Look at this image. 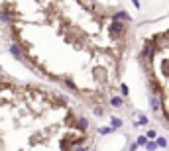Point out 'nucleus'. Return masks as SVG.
Masks as SVG:
<instances>
[{
    "label": "nucleus",
    "instance_id": "2eb2a0df",
    "mask_svg": "<svg viewBox=\"0 0 169 151\" xmlns=\"http://www.w3.org/2000/svg\"><path fill=\"white\" fill-rule=\"evenodd\" d=\"M73 151H89V147H87V145H75V147H73Z\"/></svg>",
    "mask_w": 169,
    "mask_h": 151
},
{
    "label": "nucleus",
    "instance_id": "6e6552de",
    "mask_svg": "<svg viewBox=\"0 0 169 151\" xmlns=\"http://www.w3.org/2000/svg\"><path fill=\"white\" fill-rule=\"evenodd\" d=\"M146 149H148V151H153V149H157L156 139H148V143H146Z\"/></svg>",
    "mask_w": 169,
    "mask_h": 151
},
{
    "label": "nucleus",
    "instance_id": "f3484780",
    "mask_svg": "<svg viewBox=\"0 0 169 151\" xmlns=\"http://www.w3.org/2000/svg\"><path fill=\"white\" fill-rule=\"evenodd\" d=\"M167 151H169V147H167Z\"/></svg>",
    "mask_w": 169,
    "mask_h": 151
},
{
    "label": "nucleus",
    "instance_id": "20e7f679",
    "mask_svg": "<svg viewBox=\"0 0 169 151\" xmlns=\"http://www.w3.org/2000/svg\"><path fill=\"white\" fill-rule=\"evenodd\" d=\"M77 128H79V131H81V133H83V131H87V130H89V118L79 116V118H77Z\"/></svg>",
    "mask_w": 169,
    "mask_h": 151
},
{
    "label": "nucleus",
    "instance_id": "f8f14e48",
    "mask_svg": "<svg viewBox=\"0 0 169 151\" xmlns=\"http://www.w3.org/2000/svg\"><path fill=\"white\" fill-rule=\"evenodd\" d=\"M92 114H94V116H102V114H104L102 106H92Z\"/></svg>",
    "mask_w": 169,
    "mask_h": 151
},
{
    "label": "nucleus",
    "instance_id": "1a4fd4ad",
    "mask_svg": "<svg viewBox=\"0 0 169 151\" xmlns=\"http://www.w3.org/2000/svg\"><path fill=\"white\" fill-rule=\"evenodd\" d=\"M114 128H112V126H108V128H100V130H98V133H102V135H106V133H114Z\"/></svg>",
    "mask_w": 169,
    "mask_h": 151
},
{
    "label": "nucleus",
    "instance_id": "f257e3e1",
    "mask_svg": "<svg viewBox=\"0 0 169 151\" xmlns=\"http://www.w3.org/2000/svg\"><path fill=\"white\" fill-rule=\"evenodd\" d=\"M124 32H126V26H124V22L114 20V18H112L110 26H108V33H110L112 37H118V35H122Z\"/></svg>",
    "mask_w": 169,
    "mask_h": 151
},
{
    "label": "nucleus",
    "instance_id": "9b49d317",
    "mask_svg": "<svg viewBox=\"0 0 169 151\" xmlns=\"http://www.w3.org/2000/svg\"><path fill=\"white\" fill-rule=\"evenodd\" d=\"M156 143H157V147H167V139L165 138H156Z\"/></svg>",
    "mask_w": 169,
    "mask_h": 151
},
{
    "label": "nucleus",
    "instance_id": "ddd939ff",
    "mask_svg": "<svg viewBox=\"0 0 169 151\" xmlns=\"http://www.w3.org/2000/svg\"><path fill=\"white\" fill-rule=\"evenodd\" d=\"M120 94H122L124 98H126V96L130 94V90H128V86H126V85H120Z\"/></svg>",
    "mask_w": 169,
    "mask_h": 151
},
{
    "label": "nucleus",
    "instance_id": "4468645a",
    "mask_svg": "<svg viewBox=\"0 0 169 151\" xmlns=\"http://www.w3.org/2000/svg\"><path fill=\"white\" fill-rule=\"evenodd\" d=\"M136 143H138V147H140V145H146L148 143V138H146V135H140V138L136 139Z\"/></svg>",
    "mask_w": 169,
    "mask_h": 151
},
{
    "label": "nucleus",
    "instance_id": "9d476101",
    "mask_svg": "<svg viewBox=\"0 0 169 151\" xmlns=\"http://www.w3.org/2000/svg\"><path fill=\"white\" fill-rule=\"evenodd\" d=\"M146 138H148V139H156V138H157V130H153V128H151V130H148Z\"/></svg>",
    "mask_w": 169,
    "mask_h": 151
},
{
    "label": "nucleus",
    "instance_id": "423d86ee",
    "mask_svg": "<svg viewBox=\"0 0 169 151\" xmlns=\"http://www.w3.org/2000/svg\"><path fill=\"white\" fill-rule=\"evenodd\" d=\"M110 126L114 128V130H118V128H122V126H124V120L118 118V116H112V118H110Z\"/></svg>",
    "mask_w": 169,
    "mask_h": 151
},
{
    "label": "nucleus",
    "instance_id": "7ed1b4c3",
    "mask_svg": "<svg viewBox=\"0 0 169 151\" xmlns=\"http://www.w3.org/2000/svg\"><path fill=\"white\" fill-rule=\"evenodd\" d=\"M150 108H151V112H159L161 110V100H159V96H156V94L150 96Z\"/></svg>",
    "mask_w": 169,
    "mask_h": 151
},
{
    "label": "nucleus",
    "instance_id": "39448f33",
    "mask_svg": "<svg viewBox=\"0 0 169 151\" xmlns=\"http://www.w3.org/2000/svg\"><path fill=\"white\" fill-rule=\"evenodd\" d=\"M112 18H114V20H120V22H132L130 14H128V12H122V10H120V12H116Z\"/></svg>",
    "mask_w": 169,
    "mask_h": 151
},
{
    "label": "nucleus",
    "instance_id": "0eeeda50",
    "mask_svg": "<svg viewBox=\"0 0 169 151\" xmlns=\"http://www.w3.org/2000/svg\"><path fill=\"white\" fill-rule=\"evenodd\" d=\"M150 124V120H148V116H146V114H140V116H138V122H134V126H148Z\"/></svg>",
    "mask_w": 169,
    "mask_h": 151
},
{
    "label": "nucleus",
    "instance_id": "dca6fc26",
    "mask_svg": "<svg viewBox=\"0 0 169 151\" xmlns=\"http://www.w3.org/2000/svg\"><path fill=\"white\" fill-rule=\"evenodd\" d=\"M136 149H138V143H132V145H130V149H128V151H136Z\"/></svg>",
    "mask_w": 169,
    "mask_h": 151
},
{
    "label": "nucleus",
    "instance_id": "f03ea898",
    "mask_svg": "<svg viewBox=\"0 0 169 151\" xmlns=\"http://www.w3.org/2000/svg\"><path fill=\"white\" fill-rule=\"evenodd\" d=\"M110 106L114 108V110L124 108V96H116V94H112V96H110Z\"/></svg>",
    "mask_w": 169,
    "mask_h": 151
}]
</instances>
